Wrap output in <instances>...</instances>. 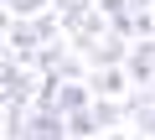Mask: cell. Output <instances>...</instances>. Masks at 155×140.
<instances>
[{
	"mask_svg": "<svg viewBox=\"0 0 155 140\" xmlns=\"http://www.w3.org/2000/svg\"><path fill=\"white\" fill-rule=\"evenodd\" d=\"M36 67L21 62L16 52H5V67H0V94H5V104H31L36 99Z\"/></svg>",
	"mask_w": 155,
	"mask_h": 140,
	"instance_id": "cell-1",
	"label": "cell"
},
{
	"mask_svg": "<svg viewBox=\"0 0 155 140\" xmlns=\"http://www.w3.org/2000/svg\"><path fill=\"white\" fill-rule=\"evenodd\" d=\"M41 47V31H36V21L31 16H11L5 21V52H16V57H31Z\"/></svg>",
	"mask_w": 155,
	"mask_h": 140,
	"instance_id": "cell-2",
	"label": "cell"
},
{
	"mask_svg": "<svg viewBox=\"0 0 155 140\" xmlns=\"http://www.w3.org/2000/svg\"><path fill=\"white\" fill-rule=\"evenodd\" d=\"M129 47H134L129 36H119V31H109V36H98V42H93V47H88L83 57H88L93 67H114V62H124V57H129Z\"/></svg>",
	"mask_w": 155,
	"mask_h": 140,
	"instance_id": "cell-3",
	"label": "cell"
},
{
	"mask_svg": "<svg viewBox=\"0 0 155 140\" xmlns=\"http://www.w3.org/2000/svg\"><path fill=\"white\" fill-rule=\"evenodd\" d=\"M124 67H129V78H134V88H145V83L155 78V42H150V36H140V42L129 47Z\"/></svg>",
	"mask_w": 155,
	"mask_h": 140,
	"instance_id": "cell-4",
	"label": "cell"
},
{
	"mask_svg": "<svg viewBox=\"0 0 155 140\" xmlns=\"http://www.w3.org/2000/svg\"><path fill=\"white\" fill-rule=\"evenodd\" d=\"M88 83H93V94H104V99H119V94H124L134 78H129V67H124V62H114V67H93V78H88Z\"/></svg>",
	"mask_w": 155,
	"mask_h": 140,
	"instance_id": "cell-5",
	"label": "cell"
},
{
	"mask_svg": "<svg viewBox=\"0 0 155 140\" xmlns=\"http://www.w3.org/2000/svg\"><path fill=\"white\" fill-rule=\"evenodd\" d=\"M67 135H98V125H93V104L67 114Z\"/></svg>",
	"mask_w": 155,
	"mask_h": 140,
	"instance_id": "cell-6",
	"label": "cell"
},
{
	"mask_svg": "<svg viewBox=\"0 0 155 140\" xmlns=\"http://www.w3.org/2000/svg\"><path fill=\"white\" fill-rule=\"evenodd\" d=\"M52 0H5V16H41Z\"/></svg>",
	"mask_w": 155,
	"mask_h": 140,
	"instance_id": "cell-7",
	"label": "cell"
}]
</instances>
